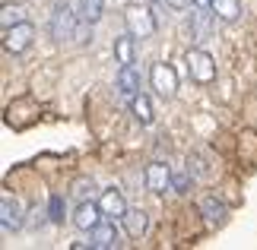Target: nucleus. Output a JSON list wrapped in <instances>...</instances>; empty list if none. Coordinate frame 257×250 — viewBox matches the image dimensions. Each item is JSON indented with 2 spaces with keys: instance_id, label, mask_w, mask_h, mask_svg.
I'll return each mask as SVG.
<instances>
[{
  "instance_id": "0eeeda50",
  "label": "nucleus",
  "mask_w": 257,
  "mask_h": 250,
  "mask_svg": "<svg viewBox=\"0 0 257 250\" xmlns=\"http://www.w3.org/2000/svg\"><path fill=\"white\" fill-rule=\"evenodd\" d=\"M150 79H153V89H156L162 98H172V95L178 92V76H175V70H172L169 64H156L153 73H150Z\"/></svg>"
},
{
  "instance_id": "a211bd4d",
  "label": "nucleus",
  "mask_w": 257,
  "mask_h": 250,
  "mask_svg": "<svg viewBox=\"0 0 257 250\" xmlns=\"http://www.w3.org/2000/svg\"><path fill=\"white\" fill-rule=\"evenodd\" d=\"M23 19H26V10L19 4H4V7H0V26H4V29L23 23Z\"/></svg>"
},
{
  "instance_id": "20e7f679",
  "label": "nucleus",
  "mask_w": 257,
  "mask_h": 250,
  "mask_svg": "<svg viewBox=\"0 0 257 250\" xmlns=\"http://www.w3.org/2000/svg\"><path fill=\"white\" fill-rule=\"evenodd\" d=\"M32 38H35V26L29 23V19H23V23L4 29V51L7 54H23L26 48L32 45Z\"/></svg>"
},
{
  "instance_id": "aec40b11",
  "label": "nucleus",
  "mask_w": 257,
  "mask_h": 250,
  "mask_svg": "<svg viewBox=\"0 0 257 250\" xmlns=\"http://www.w3.org/2000/svg\"><path fill=\"white\" fill-rule=\"evenodd\" d=\"M64 215H67V199H64L61 193H54L51 199H48V222L61 225V222H64Z\"/></svg>"
},
{
  "instance_id": "6ab92c4d",
  "label": "nucleus",
  "mask_w": 257,
  "mask_h": 250,
  "mask_svg": "<svg viewBox=\"0 0 257 250\" xmlns=\"http://www.w3.org/2000/svg\"><path fill=\"white\" fill-rule=\"evenodd\" d=\"M194 184V177H191V168H184V165H178L172 168V190L175 193H187Z\"/></svg>"
},
{
  "instance_id": "b1692460",
  "label": "nucleus",
  "mask_w": 257,
  "mask_h": 250,
  "mask_svg": "<svg viewBox=\"0 0 257 250\" xmlns=\"http://www.w3.org/2000/svg\"><path fill=\"white\" fill-rule=\"evenodd\" d=\"M162 4H165V7H172V10H187V7L194 4V0H162Z\"/></svg>"
},
{
  "instance_id": "5701e85b",
  "label": "nucleus",
  "mask_w": 257,
  "mask_h": 250,
  "mask_svg": "<svg viewBox=\"0 0 257 250\" xmlns=\"http://www.w3.org/2000/svg\"><path fill=\"white\" fill-rule=\"evenodd\" d=\"M73 38L80 45H86V42H92V23H86V19H80V26H76V32H73Z\"/></svg>"
},
{
  "instance_id": "7ed1b4c3",
  "label": "nucleus",
  "mask_w": 257,
  "mask_h": 250,
  "mask_svg": "<svg viewBox=\"0 0 257 250\" xmlns=\"http://www.w3.org/2000/svg\"><path fill=\"white\" fill-rule=\"evenodd\" d=\"M187 73H191L194 83H213L216 79V61L210 51H203V48H194V51H187Z\"/></svg>"
},
{
  "instance_id": "f8f14e48",
  "label": "nucleus",
  "mask_w": 257,
  "mask_h": 250,
  "mask_svg": "<svg viewBox=\"0 0 257 250\" xmlns=\"http://www.w3.org/2000/svg\"><path fill=\"white\" fill-rule=\"evenodd\" d=\"M117 89H121V95H124V98L140 95V70H137L134 64L117 70Z\"/></svg>"
},
{
  "instance_id": "393cba45",
  "label": "nucleus",
  "mask_w": 257,
  "mask_h": 250,
  "mask_svg": "<svg viewBox=\"0 0 257 250\" xmlns=\"http://www.w3.org/2000/svg\"><path fill=\"white\" fill-rule=\"evenodd\" d=\"M194 7H200V10H213V0H194Z\"/></svg>"
},
{
  "instance_id": "f3484780",
  "label": "nucleus",
  "mask_w": 257,
  "mask_h": 250,
  "mask_svg": "<svg viewBox=\"0 0 257 250\" xmlns=\"http://www.w3.org/2000/svg\"><path fill=\"white\" fill-rule=\"evenodd\" d=\"M76 13H80V19H86V23H98L105 13V0H80V7H76Z\"/></svg>"
},
{
  "instance_id": "423d86ee",
  "label": "nucleus",
  "mask_w": 257,
  "mask_h": 250,
  "mask_svg": "<svg viewBox=\"0 0 257 250\" xmlns=\"http://www.w3.org/2000/svg\"><path fill=\"white\" fill-rule=\"evenodd\" d=\"M143 181L150 193H165V190H172V168L165 162H153V165H146Z\"/></svg>"
},
{
  "instance_id": "9b49d317",
  "label": "nucleus",
  "mask_w": 257,
  "mask_h": 250,
  "mask_svg": "<svg viewBox=\"0 0 257 250\" xmlns=\"http://www.w3.org/2000/svg\"><path fill=\"white\" fill-rule=\"evenodd\" d=\"M98 206H102L105 218H124V212H127V199H124L121 190H114V187L102 190V199H98Z\"/></svg>"
},
{
  "instance_id": "9d476101",
  "label": "nucleus",
  "mask_w": 257,
  "mask_h": 250,
  "mask_svg": "<svg viewBox=\"0 0 257 250\" xmlns=\"http://www.w3.org/2000/svg\"><path fill=\"white\" fill-rule=\"evenodd\" d=\"M200 215H203V222L210 225V228H219V225H225V218H229V209H225L222 199L203 196L200 199Z\"/></svg>"
},
{
  "instance_id": "6e6552de",
  "label": "nucleus",
  "mask_w": 257,
  "mask_h": 250,
  "mask_svg": "<svg viewBox=\"0 0 257 250\" xmlns=\"http://www.w3.org/2000/svg\"><path fill=\"white\" fill-rule=\"evenodd\" d=\"M102 218H105L102 206L92 203V199H83V203L76 206V212H73V225L80 228V231H92V228L102 222Z\"/></svg>"
},
{
  "instance_id": "f03ea898",
  "label": "nucleus",
  "mask_w": 257,
  "mask_h": 250,
  "mask_svg": "<svg viewBox=\"0 0 257 250\" xmlns=\"http://www.w3.org/2000/svg\"><path fill=\"white\" fill-rule=\"evenodd\" d=\"M124 26L134 38H153L156 35V16L140 4H131L124 10Z\"/></svg>"
},
{
  "instance_id": "4be33fe9",
  "label": "nucleus",
  "mask_w": 257,
  "mask_h": 250,
  "mask_svg": "<svg viewBox=\"0 0 257 250\" xmlns=\"http://www.w3.org/2000/svg\"><path fill=\"white\" fill-rule=\"evenodd\" d=\"M92 190H95V184H92V181H76V184H73V196L83 203V199L92 196Z\"/></svg>"
},
{
  "instance_id": "2eb2a0df",
  "label": "nucleus",
  "mask_w": 257,
  "mask_h": 250,
  "mask_svg": "<svg viewBox=\"0 0 257 250\" xmlns=\"http://www.w3.org/2000/svg\"><path fill=\"white\" fill-rule=\"evenodd\" d=\"M134 42H137V38L131 32H124V35L114 38V61L121 64V67H131L134 64Z\"/></svg>"
},
{
  "instance_id": "4468645a",
  "label": "nucleus",
  "mask_w": 257,
  "mask_h": 250,
  "mask_svg": "<svg viewBox=\"0 0 257 250\" xmlns=\"http://www.w3.org/2000/svg\"><path fill=\"white\" fill-rule=\"evenodd\" d=\"M131 114H134V121H137V124H143V127H150V124L156 121V114H153V102H150V98H146L143 92L131 98Z\"/></svg>"
},
{
  "instance_id": "f257e3e1",
  "label": "nucleus",
  "mask_w": 257,
  "mask_h": 250,
  "mask_svg": "<svg viewBox=\"0 0 257 250\" xmlns=\"http://www.w3.org/2000/svg\"><path fill=\"white\" fill-rule=\"evenodd\" d=\"M76 26H80V13H73L67 7V0H57L51 10V19H48V32H51L54 42H64V38H73Z\"/></svg>"
},
{
  "instance_id": "39448f33",
  "label": "nucleus",
  "mask_w": 257,
  "mask_h": 250,
  "mask_svg": "<svg viewBox=\"0 0 257 250\" xmlns=\"http://www.w3.org/2000/svg\"><path fill=\"white\" fill-rule=\"evenodd\" d=\"M121 241H117V231H114V225H111V218H102L92 231H89V241L86 244H73L76 250L80 247H92V250H111V247H117Z\"/></svg>"
},
{
  "instance_id": "412c9836",
  "label": "nucleus",
  "mask_w": 257,
  "mask_h": 250,
  "mask_svg": "<svg viewBox=\"0 0 257 250\" xmlns=\"http://www.w3.org/2000/svg\"><path fill=\"white\" fill-rule=\"evenodd\" d=\"M191 29H194V35H197V38H203V35H206V29H210V16H206L200 7H197V13H191Z\"/></svg>"
},
{
  "instance_id": "1a4fd4ad",
  "label": "nucleus",
  "mask_w": 257,
  "mask_h": 250,
  "mask_svg": "<svg viewBox=\"0 0 257 250\" xmlns=\"http://www.w3.org/2000/svg\"><path fill=\"white\" fill-rule=\"evenodd\" d=\"M0 228L10 234V231H19L23 228V209L13 196H4L0 199Z\"/></svg>"
},
{
  "instance_id": "ddd939ff",
  "label": "nucleus",
  "mask_w": 257,
  "mask_h": 250,
  "mask_svg": "<svg viewBox=\"0 0 257 250\" xmlns=\"http://www.w3.org/2000/svg\"><path fill=\"white\" fill-rule=\"evenodd\" d=\"M121 222H124V231L131 234V237H143V234H146V225H150V218H146L143 209H127Z\"/></svg>"
},
{
  "instance_id": "dca6fc26",
  "label": "nucleus",
  "mask_w": 257,
  "mask_h": 250,
  "mask_svg": "<svg viewBox=\"0 0 257 250\" xmlns=\"http://www.w3.org/2000/svg\"><path fill=\"white\" fill-rule=\"evenodd\" d=\"M213 13L222 19V23H235L241 16V4L238 0H213Z\"/></svg>"
}]
</instances>
